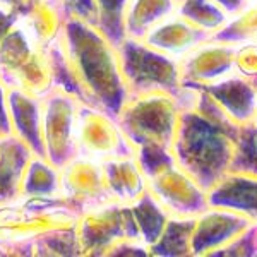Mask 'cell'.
I'll return each mask as SVG.
<instances>
[{"mask_svg":"<svg viewBox=\"0 0 257 257\" xmlns=\"http://www.w3.org/2000/svg\"><path fill=\"white\" fill-rule=\"evenodd\" d=\"M237 128V123L199 89L197 103L192 108L182 110L178 117L172 143L173 158L178 167L209 190L230 172Z\"/></svg>","mask_w":257,"mask_h":257,"instance_id":"obj_1","label":"cell"},{"mask_svg":"<svg viewBox=\"0 0 257 257\" xmlns=\"http://www.w3.org/2000/svg\"><path fill=\"white\" fill-rule=\"evenodd\" d=\"M182 110L185 108L178 93L138 94L125 101L117 122L136 149L146 146L172 149Z\"/></svg>","mask_w":257,"mask_h":257,"instance_id":"obj_2","label":"cell"},{"mask_svg":"<svg viewBox=\"0 0 257 257\" xmlns=\"http://www.w3.org/2000/svg\"><path fill=\"white\" fill-rule=\"evenodd\" d=\"M117 50L128 98L148 93L177 94L180 91L182 79L178 60L138 38H125Z\"/></svg>","mask_w":257,"mask_h":257,"instance_id":"obj_3","label":"cell"},{"mask_svg":"<svg viewBox=\"0 0 257 257\" xmlns=\"http://www.w3.org/2000/svg\"><path fill=\"white\" fill-rule=\"evenodd\" d=\"M148 190L170 216L192 218L209 206L208 190L177 161L148 175Z\"/></svg>","mask_w":257,"mask_h":257,"instance_id":"obj_4","label":"cell"},{"mask_svg":"<svg viewBox=\"0 0 257 257\" xmlns=\"http://www.w3.org/2000/svg\"><path fill=\"white\" fill-rule=\"evenodd\" d=\"M252 225L254 221L243 214L231 209L208 206L196 216V226L190 238V255L213 257Z\"/></svg>","mask_w":257,"mask_h":257,"instance_id":"obj_5","label":"cell"},{"mask_svg":"<svg viewBox=\"0 0 257 257\" xmlns=\"http://www.w3.org/2000/svg\"><path fill=\"white\" fill-rule=\"evenodd\" d=\"M235 43L209 38L180 60L184 86H204L235 74Z\"/></svg>","mask_w":257,"mask_h":257,"instance_id":"obj_6","label":"cell"},{"mask_svg":"<svg viewBox=\"0 0 257 257\" xmlns=\"http://www.w3.org/2000/svg\"><path fill=\"white\" fill-rule=\"evenodd\" d=\"M201 89L213 99L214 103L223 110L230 120H233L237 125L252 122L254 111L257 106V88L252 79L231 74L221 81L204 86H192Z\"/></svg>","mask_w":257,"mask_h":257,"instance_id":"obj_7","label":"cell"},{"mask_svg":"<svg viewBox=\"0 0 257 257\" xmlns=\"http://www.w3.org/2000/svg\"><path fill=\"white\" fill-rule=\"evenodd\" d=\"M211 38L209 33L199 30L194 24L177 14H172L149 30L143 41L158 52L180 62L194 48Z\"/></svg>","mask_w":257,"mask_h":257,"instance_id":"obj_8","label":"cell"},{"mask_svg":"<svg viewBox=\"0 0 257 257\" xmlns=\"http://www.w3.org/2000/svg\"><path fill=\"white\" fill-rule=\"evenodd\" d=\"M208 202L214 208L231 209L257 223V177L247 173H225L208 190Z\"/></svg>","mask_w":257,"mask_h":257,"instance_id":"obj_9","label":"cell"},{"mask_svg":"<svg viewBox=\"0 0 257 257\" xmlns=\"http://www.w3.org/2000/svg\"><path fill=\"white\" fill-rule=\"evenodd\" d=\"M177 12V0H128L125 12L127 38L143 40L155 24Z\"/></svg>","mask_w":257,"mask_h":257,"instance_id":"obj_10","label":"cell"},{"mask_svg":"<svg viewBox=\"0 0 257 257\" xmlns=\"http://www.w3.org/2000/svg\"><path fill=\"white\" fill-rule=\"evenodd\" d=\"M196 226V216H170L160 238L151 245V255L158 257H185L190 255V238Z\"/></svg>","mask_w":257,"mask_h":257,"instance_id":"obj_11","label":"cell"},{"mask_svg":"<svg viewBox=\"0 0 257 257\" xmlns=\"http://www.w3.org/2000/svg\"><path fill=\"white\" fill-rule=\"evenodd\" d=\"M132 216L136 219V225L139 230V237L144 245L151 248L153 243L160 238L161 231L167 225L170 214L165 211L163 206L155 199L151 192H144L138 201L131 204Z\"/></svg>","mask_w":257,"mask_h":257,"instance_id":"obj_12","label":"cell"},{"mask_svg":"<svg viewBox=\"0 0 257 257\" xmlns=\"http://www.w3.org/2000/svg\"><path fill=\"white\" fill-rule=\"evenodd\" d=\"M177 14L199 30L214 36L230 23V16L213 0H178Z\"/></svg>","mask_w":257,"mask_h":257,"instance_id":"obj_13","label":"cell"},{"mask_svg":"<svg viewBox=\"0 0 257 257\" xmlns=\"http://www.w3.org/2000/svg\"><path fill=\"white\" fill-rule=\"evenodd\" d=\"M230 172L257 177V125L254 122L243 123L237 128Z\"/></svg>","mask_w":257,"mask_h":257,"instance_id":"obj_14","label":"cell"},{"mask_svg":"<svg viewBox=\"0 0 257 257\" xmlns=\"http://www.w3.org/2000/svg\"><path fill=\"white\" fill-rule=\"evenodd\" d=\"M211 38L228 41V43L257 41V2L248 4V7L242 14L231 19L223 30H219Z\"/></svg>","mask_w":257,"mask_h":257,"instance_id":"obj_15","label":"cell"},{"mask_svg":"<svg viewBox=\"0 0 257 257\" xmlns=\"http://www.w3.org/2000/svg\"><path fill=\"white\" fill-rule=\"evenodd\" d=\"M213 257H257V223Z\"/></svg>","mask_w":257,"mask_h":257,"instance_id":"obj_16","label":"cell"},{"mask_svg":"<svg viewBox=\"0 0 257 257\" xmlns=\"http://www.w3.org/2000/svg\"><path fill=\"white\" fill-rule=\"evenodd\" d=\"M235 70L247 79H257V41L235 43Z\"/></svg>","mask_w":257,"mask_h":257,"instance_id":"obj_17","label":"cell"},{"mask_svg":"<svg viewBox=\"0 0 257 257\" xmlns=\"http://www.w3.org/2000/svg\"><path fill=\"white\" fill-rule=\"evenodd\" d=\"M213 2L221 7V9L230 16V19H235L238 14H242L248 7V0H213Z\"/></svg>","mask_w":257,"mask_h":257,"instance_id":"obj_18","label":"cell"},{"mask_svg":"<svg viewBox=\"0 0 257 257\" xmlns=\"http://www.w3.org/2000/svg\"><path fill=\"white\" fill-rule=\"evenodd\" d=\"M252 122L257 125V106H255V111H254V118H252Z\"/></svg>","mask_w":257,"mask_h":257,"instance_id":"obj_19","label":"cell"},{"mask_svg":"<svg viewBox=\"0 0 257 257\" xmlns=\"http://www.w3.org/2000/svg\"><path fill=\"white\" fill-rule=\"evenodd\" d=\"M254 2H257V0H248V4H254Z\"/></svg>","mask_w":257,"mask_h":257,"instance_id":"obj_20","label":"cell"},{"mask_svg":"<svg viewBox=\"0 0 257 257\" xmlns=\"http://www.w3.org/2000/svg\"><path fill=\"white\" fill-rule=\"evenodd\" d=\"M254 84H255V88H257V79H255V81H254Z\"/></svg>","mask_w":257,"mask_h":257,"instance_id":"obj_21","label":"cell"}]
</instances>
